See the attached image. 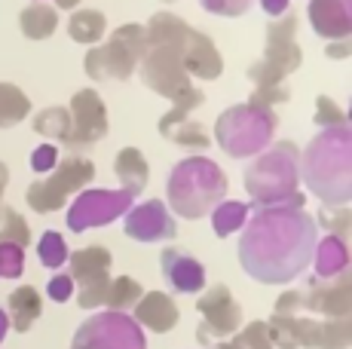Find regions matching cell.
I'll return each instance as SVG.
<instances>
[{"instance_id": "6da1fadb", "label": "cell", "mask_w": 352, "mask_h": 349, "mask_svg": "<svg viewBox=\"0 0 352 349\" xmlns=\"http://www.w3.org/2000/svg\"><path fill=\"white\" fill-rule=\"evenodd\" d=\"M307 199L254 205L239 236V264L261 285H288L313 264L319 224L307 209Z\"/></svg>"}, {"instance_id": "7a4b0ae2", "label": "cell", "mask_w": 352, "mask_h": 349, "mask_svg": "<svg viewBox=\"0 0 352 349\" xmlns=\"http://www.w3.org/2000/svg\"><path fill=\"white\" fill-rule=\"evenodd\" d=\"M300 181L324 209L352 199V126H328L300 150Z\"/></svg>"}, {"instance_id": "3957f363", "label": "cell", "mask_w": 352, "mask_h": 349, "mask_svg": "<svg viewBox=\"0 0 352 349\" xmlns=\"http://www.w3.org/2000/svg\"><path fill=\"white\" fill-rule=\"evenodd\" d=\"M227 174L214 159L208 157H184L172 166L166 181V199L168 209L184 221H199L218 203L227 199Z\"/></svg>"}, {"instance_id": "277c9868", "label": "cell", "mask_w": 352, "mask_h": 349, "mask_svg": "<svg viewBox=\"0 0 352 349\" xmlns=\"http://www.w3.org/2000/svg\"><path fill=\"white\" fill-rule=\"evenodd\" d=\"M245 193L254 205H276L300 196V147L294 141H273L245 166Z\"/></svg>"}, {"instance_id": "5b68a950", "label": "cell", "mask_w": 352, "mask_h": 349, "mask_svg": "<svg viewBox=\"0 0 352 349\" xmlns=\"http://www.w3.org/2000/svg\"><path fill=\"white\" fill-rule=\"evenodd\" d=\"M276 126H279L276 107H261L252 102L233 104L214 120V144L230 159H252L273 144Z\"/></svg>"}, {"instance_id": "8992f818", "label": "cell", "mask_w": 352, "mask_h": 349, "mask_svg": "<svg viewBox=\"0 0 352 349\" xmlns=\"http://www.w3.org/2000/svg\"><path fill=\"white\" fill-rule=\"evenodd\" d=\"M147 49V31L144 25H120L107 43L92 46L86 52V74L96 83L104 80H129L138 71V62Z\"/></svg>"}, {"instance_id": "52a82bcc", "label": "cell", "mask_w": 352, "mask_h": 349, "mask_svg": "<svg viewBox=\"0 0 352 349\" xmlns=\"http://www.w3.org/2000/svg\"><path fill=\"white\" fill-rule=\"evenodd\" d=\"M71 349H147V340L141 325L129 313L104 310L77 328Z\"/></svg>"}, {"instance_id": "ba28073f", "label": "cell", "mask_w": 352, "mask_h": 349, "mask_svg": "<svg viewBox=\"0 0 352 349\" xmlns=\"http://www.w3.org/2000/svg\"><path fill=\"white\" fill-rule=\"evenodd\" d=\"M96 178V166L83 157H67L52 169L50 178L37 181L28 187V203L34 212H56L58 205L67 203V196L83 190Z\"/></svg>"}, {"instance_id": "9c48e42d", "label": "cell", "mask_w": 352, "mask_h": 349, "mask_svg": "<svg viewBox=\"0 0 352 349\" xmlns=\"http://www.w3.org/2000/svg\"><path fill=\"white\" fill-rule=\"evenodd\" d=\"M135 193L129 190H80L74 196V203L67 205V230L71 233H83L92 227H107L111 221L123 218L132 209Z\"/></svg>"}, {"instance_id": "30bf717a", "label": "cell", "mask_w": 352, "mask_h": 349, "mask_svg": "<svg viewBox=\"0 0 352 349\" xmlns=\"http://www.w3.org/2000/svg\"><path fill=\"white\" fill-rule=\"evenodd\" d=\"M138 74L147 89L166 98L184 89V86H190V77H187L184 62H181V49L172 43H147L144 56L138 62Z\"/></svg>"}, {"instance_id": "8fae6325", "label": "cell", "mask_w": 352, "mask_h": 349, "mask_svg": "<svg viewBox=\"0 0 352 349\" xmlns=\"http://www.w3.org/2000/svg\"><path fill=\"white\" fill-rule=\"evenodd\" d=\"M71 135H67V147H89L101 141L111 129V120H107V107L101 102V95L96 89H80L74 92L71 104Z\"/></svg>"}, {"instance_id": "7c38bea8", "label": "cell", "mask_w": 352, "mask_h": 349, "mask_svg": "<svg viewBox=\"0 0 352 349\" xmlns=\"http://www.w3.org/2000/svg\"><path fill=\"white\" fill-rule=\"evenodd\" d=\"M123 233L135 243H166L175 239V218L162 199H144L123 214Z\"/></svg>"}, {"instance_id": "4fadbf2b", "label": "cell", "mask_w": 352, "mask_h": 349, "mask_svg": "<svg viewBox=\"0 0 352 349\" xmlns=\"http://www.w3.org/2000/svg\"><path fill=\"white\" fill-rule=\"evenodd\" d=\"M67 260H71V267H74L71 279L83 282L80 306H96L101 300H107V294H111V282H107L111 251H104V248H86V251H77Z\"/></svg>"}, {"instance_id": "5bb4252c", "label": "cell", "mask_w": 352, "mask_h": 349, "mask_svg": "<svg viewBox=\"0 0 352 349\" xmlns=\"http://www.w3.org/2000/svg\"><path fill=\"white\" fill-rule=\"evenodd\" d=\"M162 279L178 294H199L206 288V267L184 248H166L160 258Z\"/></svg>"}, {"instance_id": "9a60e30c", "label": "cell", "mask_w": 352, "mask_h": 349, "mask_svg": "<svg viewBox=\"0 0 352 349\" xmlns=\"http://www.w3.org/2000/svg\"><path fill=\"white\" fill-rule=\"evenodd\" d=\"M309 25L324 40L352 37V0H309Z\"/></svg>"}, {"instance_id": "2e32d148", "label": "cell", "mask_w": 352, "mask_h": 349, "mask_svg": "<svg viewBox=\"0 0 352 349\" xmlns=\"http://www.w3.org/2000/svg\"><path fill=\"white\" fill-rule=\"evenodd\" d=\"M181 62H184L187 77H196V80H218L221 71H224V58H221L218 46L212 43V37H206L196 28L190 31V37H187Z\"/></svg>"}, {"instance_id": "e0dca14e", "label": "cell", "mask_w": 352, "mask_h": 349, "mask_svg": "<svg viewBox=\"0 0 352 349\" xmlns=\"http://www.w3.org/2000/svg\"><path fill=\"white\" fill-rule=\"evenodd\" d=\"M313 264H316V276L319 279L346 276V270H349L346 239L334 236V233H328L324 239H319V243H316V251H313Z\"/></svg>"}, {"instance_id": "ac0fdd59", "label": "cell", "mask_w": 352, "mask_h": 349, "mask_svg": "<svg viewBox=\"0 0 352 349\" xmlns=\"http://www.w3.org/2000/svg\"><path fill=\"white\" fill-rule=\"evenodd\" d=\"M19 28H22V34L28 40L52 37L58 28V10L43 3V0H34V3H28L22 10V16H19Z\"/></svg>"}, {"instance_id": "d6986e66", "label": "cell", "mask_w": 352, "mask_h": 349, "mask_svg": "<svg viewBox=\"0 0 352 349\" xmlns=\"http://www.w3.org/2000/svg\"><path fill=\"white\" fill-rule=\"evenodd\" d=\"M107 31V19L101 10H71V19H67V34H71L74 43L83 46H96L101 43Z\"/></svg>"}, {"instance_id": "ffe728a7", "label": "cell", "mask_w": 352, "mask_h": 349, "mask_svg": "<svg viewBox=\"0 0 352 349\" xmlns=\"http://www.w3.org/2000/svg\"><path fill=\"white\" fill-rule=\"evenodd\" d=\"M113 169H117V178H120V184H123V190L135 193V196L144 190V184H147V159H144V153H141L138 147H123V150L117 153Z\"/></svg>"}, {"instance_id": "44dd1931", "label": "cell", "mask_w": 352, "mask_h": 349, "mask_svg": "<svg viewBox=\"0 0 352 349\" xmlns=\"http://www.w3.org/2000/svg\"><path fill=\"white\" fill-rule=\"evenodd\" d=\"M168 102H172V107H168L166 117L160 120V135L162 138H166L175 126H181L184 120H190V113L196 111V107L206 104V95L190 83V86H184V89H178L175 95H168Z\"/></svg>"}, {"instance_id": "7402d4cb", "label": "cell", "mask_w": 352, "mask_h": 349, "mask_svg": "<svg viewBox=\"0 0 352 349\" xmlns=\"http://www.w3.org/2000/svg\"><path fill=\"white\" fill-rule=\"evenodd\" d=\"M31 129L37 132L40 138L46 141H58V144H67V135H71V111L62 104L43 107L40 113H34Z\"/></svg>"}, {"instance_id": "603a6c76", "label": "cell", "mask_w": 352, "mask_h": 349, "mask_svg": "<svg viewBox=\"0 0 352 349\" xmlns=\"http://www.w3.org/2000/svg\"><path fill=\"white\" fill-rule=\"evenodd\" d=\"M31 113V102L16 83L0 80V129H12Z\"/></svg>"}, {"instance_id": "cb8c5ba5", "label": "cell", "mask_w": 352, "mask_h": 349, "mask_svg": "<svg viewBox=\"0 0 352 349\" xmlns=\"http://www.w3.org/2000/svg\"><path fill=\"white\" fill-rule=\"evenodd\" d=\"M248 212H252V205L239 203V199H224V203H218L212 209V230H214V236L227 239L230 233H239L242 227H245V221H248Z\"/></svg>"}, {"instance_id": "d4e9b609", "label": "cell", "mask_w": 352, "mask_h": 349, "mask_svg": "<svg viewBox=\"0 0 352 349\" xmlns=\"http://www.w3.org/2000/svg\"><path fill=\"white\" fill-rule=\"evenodd\" d=\"M37 258H40V264H43L46 270H62V267L67 264V258H71L62 233L46 230L43 236H40V243H37Z\"/></svg>"}, {"instance_id": "484cf974", "label": "cell", "mask_w": 352, "mask_h": 349, "mask_svg": "<svg viewBox=\"0 0 352 349\" xmlns=\"http://www.w3.org/2000/svg\"><path fill=\"white\" fill-rule=\"evenodd\" d=\"M10 313L16 315V331H28V322L40 315V294L34 288H19L10 300Z\"/></svg>"}, {"instance_id": "4316f807", "label": "cell", "mask_w": 352, "mask_h": 349, "mask_svg": "<svg viewBox=\"0 0 352 349\" xmlns=\"http://www.w3.org/2000/svg\"><path fill=\"white\" fill-rule=\"evenodd\" d=\"M166 138L175 141L178 147H190V150H206V147L212 144V138H208L206 126L196 123V120H184V123L175 126V129L168 132Z\"/></svg>"}, {"instance_id": "83f0119b", "label": "cell", "mask_w": 352, "mask_h": 349, "mask_svg": "<svg viewBox=\"0 0 352 349\" xmlns=\"http://www.w3.org/2000/svg\"><path fill=\"white\" fill-rule=\"evenodd\" d=\"M263 58H270V62L288 77V74H294L297 68H300L303 52H300V46L291 40V43H270L267 52H263Z\"/></svg>"}, {"instance_id": "f1b7e54d", "label": "cell", "mask_w": 352, "mask_h": 349, "mask_svg": "<svg viewBox=\"0 0 352 349\" xmlns=\"http://www.w3.org/2000/svg\"><path fill=\"white\" fill-rule=\"evenodd\" d=\"M25 273V248L0 239V279H19Z\"/></svg>"}, {"instance_id": "f546056e", "label": "cell", "mask_w": 352, "mask_h": 349, "mask_svg": "<svg viewBox=\"0 0 352 349\" xmlns=\"http://www.w3.org/2000/svg\"><path fill=\"white\" fill-rule=\"evenodd\" d=\"M245 77L254 83V89H267V86H279V83H285V74H282L273 62H270V58H263V56L257 58V62L248 65Z\"/></svg>"}, {"instance_id": "4dcf8cb0", "label": "cell", "mask_w": 352, "mask_h": 349, "mask_svg": "<svg viewBox=\"0 0 352 349\" xmlns=\"http://www.w3.org/2000/svg\"><path fill=\"white\" fill-rule=\"evenodd\" d=\"M199 6L212 16H224V19H239L248 12L252 0H199Z\"/></svg>"}, {"instance_id": "1f68e13d", "label": "cell", "mask_w": 352, "mask_h": 349, "mask_svg": "<svg viewBox=\"0 0 352 349\" xmlns=\"http://www.w3.org/2000/svg\"><path fill=\"white\" fill-rule=\"evenodd\" d=\"M294 34H297V16L285 12V16H279L276 22H270V28H267V46L270 43H291Z\"/></svg>"}, {"instance_id": "d6a6232c", "label": "cell", "mask_w": 352, "mask_h": 349, "mask_svg": "<svg viewBox=\"0 0 352 349\" xmlns=\"http://www.w3.org/2000/svg\"><path fill=\"white\" fill-rule=\"evenodd\" d=\"M316 123H319L322 129H328V126H343L346 123V113L331 102L328 95H319L316 98Z\"/></svg>"}, {"instance_id": "836d02e7", "label": "cell", "mask_w": 352, "mask_h": 349, "mask_svg": "<svg viewBox=\"0 0 352 349\" xmlns=\"http://www.w3.org/2000/svg\"><path fill=\"white\" fill-rule=\"evenodd\" d=\"M0 221H3V230H0V239H10V243H19V245H28V227H25V221L19 218L16 212H3L0 214Z\"/></svg>"}, {"instance_id": "e575fe53", "label": "cell", "mask_w": 352, "mask_h": 349, "mask_svg": "<svg viewBox=\"0 0 352 349\" xmlns=\"http://www.w3.org/2000/svg\"><path fill=\"white\" fill-rule=\"evenodd\" d=\"M58 166V147L56 144H40L31 150V169L37 174H50Z\"/></svg>"}, {"instance_id": "d590c367", "label": "cell", "mask_w": 352, "mask_h": 349, "mask_svg": "<svg viewBox=\"0 0 352 349\" xmlns=\"http://www.w3.org/2000/svg\"><path fill=\"white\" fill-rule=\"evenodd\" d=\"M288 98H291L288 86L279 83V86H267V89H254L248 102H252V104H261V107H276V104H285Z\"/></svg>"}, {"instance_id": "8d00e7d4", "label": "cell", "mask_w": 352, "mask_h": 349, "mask_svg": "<svg viewBox=\"0 0 352 349\" xmlns=\"http://www.w3.org/2000/svg\"><path fill=\"white\" fill-rule=\"evenodd\" d=\"M46 294H50L56 304H65V300L74 297V279L71 273H56V276L50 279V285H46Z\"/></svg>"}, {"instance_id": "74e56055", "label": "cell", "mask_w": 352, "mask_h": 349, "mask_svg": "<svg viewBox=\"0 0 352 349\" xmlns=\"http://www.w3.org/2000/svg\"><path fill=\"white\" fill-rule=\"evenodd\" d=\"M288 6H291V0H261V10L267 12L270 19H279V16H285V12H288Z\"/></svg>"}, {"instance_id": "f35d334b", "label": "cell", "mask_w": 352, "mask_h": 349, "mask_svg": "<svg viewBox=\"0 0 352 349\" xmlns=\"http://www.w3.org/2000/svg\"><path fill=\"white\" fill-rule=\"evenodd\" d=\"M324 56H328V58H346V56H352L349 40H331V46L324 49Z\"/></svg>"}, {"instance_id": "ab89813d", "label": "cell", "mask_w": 352, "mask_h": 349, "mask_svg": "<svg viewBox=\"0 0 352 349\" xmlns=\"http://www.w3.org/2000/svg\"><path fill=\"white\" fill-rule=\"evenodd\" d=\"M6 184H10V169H6V163H0V199H3Z\"/></svg>"}, {"instance_id": "60d3db41", "label": "cell", "mask_w": 352, "mask_h": 349, "mask_svg": "<svg viewBox=\"0 0 352 349\" xmlns=\"http://www.w3.org/2000/svg\"><path fill=\"white\" fill-rule=\"evenodd\" d=\"M6 331H10V315H6L3 310H0V344H3V337H6Z\"/></svg>"}, {"instance_id": "b9f144b4", "label": "cell", "mask_w": 352, "mask_h": 349, "mask_svg": "<svg viewBox=\"0 0 352 349\" xmlns=\"http://www.w3.org/2000/svg\"><path fill=\"white\" fill-rule=\"evenodd\" d=\"M56 3H58V10H77L80 0H56Z\"/></svg>"}, {"instance_id": "7bdbcfd3", "label": "cell", "mask_w": 352, "mask_h": 349, "mask_svg": "<svg viewBox=\"0 0 352 349\" xmlns=\"http://www.w3.org/2000/svg\"><path fill=\"white\" fill-rule=\"evenodd\" d=\"M166 3H175V0H166Z\"/></svg>"}, {"instance_id": "ee69618b", "label": "cell", "mask_w": 352, "mask_h": 349, "mask_svg": "<svg viewBox=\"0 0 352 349\" xmlns=\"http://www.w3.org/2000/svg\"><path fill=\"white\" fill-rule=\"evenodd\" d=\"M43 3H46V0H43Z\"/></svg>"}]
</instances>
